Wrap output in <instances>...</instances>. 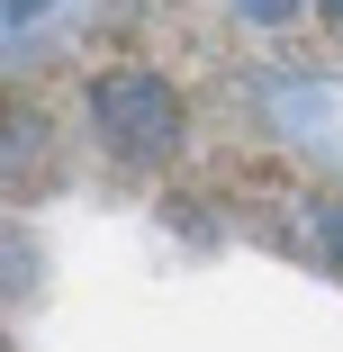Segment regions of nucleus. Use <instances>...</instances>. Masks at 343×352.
<instances>
[]
</instances>
